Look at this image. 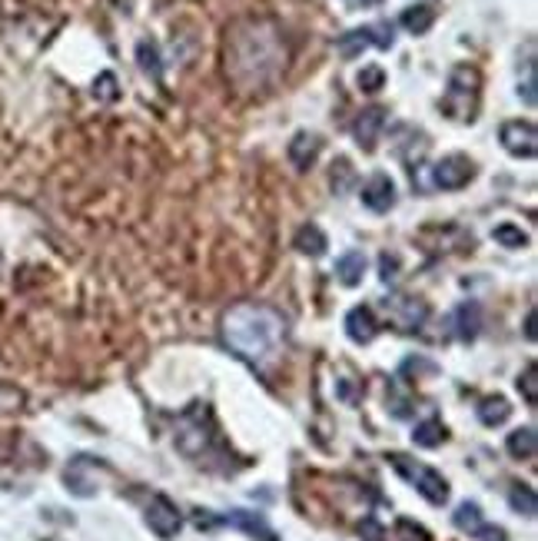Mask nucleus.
I'll use <instances>...</instances> for the list:
<instances>
[{"mask_svg": "<svg viewBox=\"0 0 538 541\" xmlns=\"http://www.w3.org/2000/svg\"><path fill=\"white\" fill-rule=\"evenodd\" d=\"M286 70V43L266 20H239L226 30V77L243 93H263Z\"/></svg>", "mask_w": 538, "mask_h": 541, "instance_id": "f257e3e1", "label": "nucleus"}, {"mask_svg": "<svg viewBox=\"0 0 538 541\" xmlns=\"http://www.w3.org/2000/svg\"><path fill=\"white\" fill-rule=\"evenodd\" d=\"M220 332L233 356L253 369H266L286 345V316L266 303H237L223 313Z\"/></svg>", "mask_w": 538, "mask_h": 541, "instance_id": "f03ea898", "label": "nucleus"}, {"mask_svg": "<svg viewBox=\"0 0 538 541\" xmlns=\"http://www.w3.org/2000/svg\"><path fill=\"white\" fill-rule=\"evenodd\" d=\"M173 442L176 449L183 452L190 462L207 465V468H230V459H226V445L216 425H213V412L207 402H193L190 409L176 419V432H173Z\"/></svg>", "mask_w": 538, "mask_h": 541, "instance_id": "7ed1b4c3", "label": "nucleus"}, {"mask_svg": "<svg viewBox=\"0 0 538 541\" xmlns=\"http://www.w3.org/2000/svg\"><path fill=\"white\" fill-rule=\"evenodd\" d=\"M479 97H482V73H479V66L459 64L452 66V73H448L439 110L448 120H456V123H472L479 117Z\"/></svg>", "mask_w": 538, "mask_h": 541, "instance_id": "20e7f679", "label": "nucleus"}, {"mask_svg": "<svg viewBox=\"0 0 538 541\" xmlns=\"http://www.w3.org/2000/svg\"><path fill=\"white\" fill-rule=\"evenodd\" d=\"M393 465H395V472L406 478L409 485L419 491L429 505H446L448 502V482L439 475L435 468L416 462V459H406V455H393Z\"/></svg>", "mask_w": 538, "mask_h": 541, "instance_id": "39448f33", "label": "nucleus"}, {"mask_svg": "<svg viewBox=\"0 0 538 541\" xmlns=\"http://www.w3.org/2000/svg\"><path fill=\"white\" fill-rule=\"evenodd\" d=\"M395 43V30L393 24H369V27H355V30H346L339 40H336V50L342 57H359L369 47H379V50H389Z\"/></svg>", "mask_w": 538, "mask_h": 541, "instance_id": "423d86ee", "label": "nucleus"}, {"mask_svg": "<svg viewBox=\"0 0 538 541\" xmlns=\"http://www.w3.org/2000/svg\"><path fill=\"white\" fill-rule=\"evenodd\" d=\"M499 140L505 146V153H512L519 159H532L538 153V130L532 120H505Z\"/></svg>", "mask_w": 538, "mask_h": 541, "instance_id": "0eeeda50", "label": "nucleus"}, {"mask_svg": "<svg viewBox=\"0 0 538 541\" xmlns=\"http://www.w3.org/2000/svg\"><path fill=\"white\" fill-rule=\"evenodd\" d=\"M146 525H150V531L157 535V538L170 541L180 535V529H183V515H180V508L167 498V495H153L150 502H146Z\"/></svg>", "mask_w": 538, "mask_h": 541, "instance_id": "6e6552de", "label": "nucleus"}, {"mask_svg": "<svg viewBox=\"0 0 538 541\" xmlns=\"http://www.w3.org/2000/svg\"><path fill=\"white\" fill-rule=\"evenodd\" d=\"M475 180V163L462 153H448L433 166V183L439 189H462Z\"/></svg>", "mask_w": 538, "mask_h": 541, "instance_id": "1a4fd4ad", "label": "nucleus"}, {"mask_svg": "<svg viewBox=\"0 0 538 541\" xmlns=\"http://www.w3.org/2000/svg\"><path fill=\"white\" fill-rule=\"evenodd\" d=\"M97 468H104L100 459H93V455H77V459H70L64 472V482H66V491H74L80 498H90L97 495Z\"/></svg>", "mask_w": 538, "mask_h": 541, "instance_id": "9d476101", "label": "nucleus"}, {"mask_svg": "<svg viewBox=\"0 0 538 541\" xmlns=\"http://www.w3.org/2000/svg\"><path fill=\"white\" fill-rule=\"evenodd\" d=\"M386 309L395 319V326L406 332L419 329L422 322L429 319V305L422 303L419 296H393V299H386Z\"/></svg>", "mask_w": 538, "mask_h": 541, "instance_id": "9b49d317", "label": "nucleus"}, {"mask_svg": "<svg viewBox=\"0 0 538 541\" xmlns=\"http://www.w3.org/2000/svg\"><path fill=\"white\" fill-rule=\"evenodd\" d=\"M216 525H233V529L246 531L253 541H279V535L269 529V522H266L260 512H246V508H237V512H230V515H220L216 518Z\"/></svg>", "mask_w": 538, "mask_h": 541, "instance_id": "f8f14e48", "label": "nucleus"}, {"mask_svg": "<svg viewBox=\"0 0 538 541\" xmlns=\"http://www.w3.org/2000/svg\"><path fill=\"white\" fill-rule=\"evenodd\" d=\"M319 153H323V136H319V133H309V130H300L286 146L289 163H292L300 173L309 170L316 159H319Z\"/></svg>", "mask_w": 538, "mask_h": 541, "instance_id": "ddd939ff", "label": "nucleus"}, {"mask_svg": "<svg viewBox=\"0 0 538 541\" xmlns=\"http://www.w3.org/2000/svg\"><path fill=\"white\" fill-rule=\"evenodd\" d=\"M382 127H386V110H382V106H369V110H363V113L353 120L355 143L363 146L366 153H372V150H376V140H379V133H382Z\"/></svg>", "mask_w": 538, "mask_h": 541, "instance_id": "4468645a", "label": "nucleus"}, {"mask_svg": "<svg viewBox=\"0 0 538 541\" xmlns=\"http://www.w3.org/2000/svg\"><path fill=\"white\" fill-rule=\"evenodd\" d=\"M346 336L353 339L355 345H369L376 336H379V322H376V313L369 305H353L346 313Z\"/></svg>", "mask_w": 538, "mask_h": 541, "instance_id": "2eb2a0df", "label": "nucleus"}, {"mask_svg": "<svg viewBox=\"0 0 538 541\" xmlns=\"http://www.w3.org/2000/svg\"><path fill=\"white\" fill-rule=\"evenodd\" d=\"M363 206L372 213H389L395 206V183L386 173H376L366 186H363Z\"/></svg>", "mask_w": 538, "mask_h": 541, "instance_id": "dca6fc26", "label": "nucleus"}, {"mask_svg": "<svg viewBox=\"0 0 538 541\" xmlns=\"http://www.w3.org/2000/svg\"><path fill=\"white\" fill-rule=\"evenodd\" d=\"M452 332L459 336L462 343H472L475 336H479V329H482V305L479 303H462V305H456V313H452Z\"/></svg>", "mask_w": 538, "mask_h": 541, "instance_id": "f3484780", "label": "nucleus"}, {"mask_svg": "<svg viewBox=\"0 0 538 541\" xmlns=\"http://www.w3.org/2000/svg\"><path fill=\"white\" fill-rule=\"evenodd\" d=\"M366 256L359 250H349L342 252L339 259H336V279H339L342 286H349V290H355L359 282H363V276H366Z\"/></svg>", "mask_w": 538, "mask_h": 541, "instance_id": "a211bd4d", "label": "nucleus"}, {"mask_svg": "<svg viewBox=\"0 0 538 541\" xmlns=\"http://www.w3.org/2000/svg\"><path fill=\"white\" fill-rule=\"evenodd\" d=\"M479 422L488 425V429H495V425H505L512 419V406H509V398L502 396H488L479 402Z\"/></svg>", "mask_w": 538, "mask_h": 541, "instance_id": "6ab92c4d", "label": "nucleus"}, {"mask_svg": "<svg viewBox=\"0 0 538 541\" xmlns=\"http://www.w3.org/2000/svg\"><path fill=\"white\" fill-rule=\"evenodd\" d=\"M292 246H296L302 256H313V259H316V256H323V252H326L329 239L316 223H306V226H300V233H296V239H292Z\"/></svg>", "mask_w": 538, "mask_h": 541, "instance_id": "aec40b11", "label": "nucleus"}, {"mask_svg": "<svg viewBox=\"0 0 538 541\" xmlns=\"http://www.w3.org/2000/svg\"><path fill=\"white\" fill-rule=\"evenodd\" d=\"M399 24L406 27L409 34H429V27L435 24V7L433 4H416V7H406L402 17H399Z\"/></svg>", "mask_w": 538, "mask_h": 541, "instance_id": "412c9836", "label": "nucleus"}, {"mask_svg": "<svg viewBox=\"0 0 538 541\" xmlns=\"http://www.w3.org/2000/svg\"><path fill=\"white\" fill-rule=\"evenodd\" d=\"M505 449H509V455H512V459H535L538 432L532 429V425L519 429V432H509V438H505Z\"/></svg>", "mask_w": 538, "mask_h": 541, "instance_id": "4be33fe9", "label": "nucleus"}, {"mask_svg": "<svg viewBox=\"0 0 538 541\" xmlns=\"http://www.w3.org/2000/svg\"><path fill=\"white\" fill-rule=\"evenodd\" d=\"M412 442L419 449H435V445L446 442V425L439 422V419H425V422H419L412 429Z\"/></svg>", "mask_w": 538, "mask_h": 541, "instance_id": "5701e85b", "label": "nucleus"}, {"mask_svg": "<svg viewBox=\"0 0 538 541\" xmlns=\"http://www.w3.org/2000/svg\"><path fill=\"white\" fill-rule=\"evenodd\" d=\"M136 64H140V70H144L146 77L160 80V73H163V66H160V50L153 40H140L136 43Z\"/></svg>", "mask_w": 538, "mask_h": 541, "instance_id": "b1692460", "label": "nucleus"}, {"mask_svg": "<svg viewBox=\"0 0 538 541\" xmlns=\"http://www.w3.org/2000/svg\"><path fill=\"white\" fill-rule=\"evenodd\" d=\"M452 522H456V529L465 531V535H472L482 522H486V515H482V508L475 502H462L459 508H456V515H452Z\"/></svg>", "mask_w": 538, "mask_h": 541, "instance_id": "393cba45", "label": "nucleus"}, {"mask_svg": "<svg viewBox=\"0 0 538 541\" xmlns=\"http://www.w3.org/2000/svg\"><path fill=\"white\" fill-rule=\"evenodd\" d=\"M509 505H512V512L526 518H535L538 505H535V491L528 489V485H512L509 489Z\"/></svg>", "mask_w": 538, "mask_h": 541, "instance_id": "a878e982", "label": "nucleus"}, {"mask_svg": "<svg viewBox=\"0 0 538 541\" xmlns=\"http://www.w3.org/2000/svg\"><path fill=\"white\" fill-rule=\"evenodd\" d=\"M492 239H495V243H502L505 250H526L528 243H532V239H528V233H522V229H519V226H512V223L495 226V229H492Z\"/></svg>", "mask_w": 538, "mask_h": 541, "instance_id": "bb28decb", "label": "nucleus"}, {"mask_svg": "<svg viewBox=\"0 0 538 541\" xmlns=\"http://www.w3.org/2000/svg\"><path fill=\"white\" fill-rule=\"evenodd\" d=\"M93 97L100 100V104H113L120 97V87H117V77L106 70V73H100V77L93 80Z\"/></svg>", "mask_w": 538, "mask_h": 541, "instance_id": "cd10ccee", "label": "nucleus"}, {"mask_svg": "<svg viewBox=\"0 0 538 541\" xmlns=\"http://www.w3.org/2000/svg\"><path fill=\"white\" fill-rule=\"evenodd\" d=\"M519 389L526 392L528 406H538V369H535V362H528L526 372L519 375Z\"/></svg>", "mask_w": 538, "mask_h": 541, "instance_id": "c85d7f7f", "label": "nucleus"}, {"mask_svg": "<svg viewBox=\"0 0 538 541\" xmlns=\"http://www.w3.org/2000/svg\"><path fill=\"white\" fill-rule=\"evenodd\" d=\"M386 87V70L382 66H363V73H359V90L366 93H376Z\"/></svg>", "mask_w": 538, "mask_h": 541, "instance_id": "c756f323", "label": "nucleus"}, {"mask_svg": "<svg viewBox=\"0 0 538 541\" xmlns=\"http://www.w3.org/2000/svg\"><path fill=\"white\" fill-rule=\"evenodd\" d=\"M395 535H399L395 541H433L429 531L422 529V525H416V522H409V518H399L395 522Z\"/></svg>", "mask_w": 538, "mask_h": 541, "instance_id": "7c9ffc66", "label": "nucleus"}, {"mask_svg": "<svg viewBox=\"0 0 538 541\" xmlns=\"http://www.w3.org/2000/svg\"><path fill=\"white\" fill-rule=\"evenodd\" d=\"M379 279L382 282H386V286H389V282H395V269H399V256H395V252H382L379 256Z\"/></svg>", "mask_w": 538, "mask_h": 541, "instance_id": "2f4dec72", "label": "nucleus"}, {"mask_svg": "<svg viewBox=\"0 0 538 541\" xmlns=\"http://www.w3.org/2000/svg\"><path fill=\"white\" fill-rule=\"evenodd\" d=\"M469 538H479V541H509V535H505V529H499V525H488V522H482V525H479V529H475Z\"/></svg>", "mask_w": 538, "mask_h": 541, "instance_id": "473e14b6", "label": "nucleus"}, {"mask_svg": "<svg viewBox=\"0 0 538 541\" xmlns=\"http://www.w3.org/2000/svg\"><path fill=\"white\" fill-rule=\"evenodd\" d=\"M359 535H363V538H366V541H382V538H386V529H382L379 522H372V518H366V522L359 525Z\"/></svg>", "mask_w": 538, "mask_h": 541, "instance_id": "72a5a7b5", "label": "nucleus"}, {"mask_svg": "<svg viewBox=\"0 0 538 541\" xmlns=\"http://www.w3.org/2000/svg\"><path fill=\"white\" fill-rule=\"evenodd\" d=\"M519 97H522V100H526L528 106H535V66L528 70L526 83H519Z\"/></svg>", "mask_w": 538, "mask_h": 541, "instance_id": "f704fd0d", "label": "nucleus"}, {"mask_svg": "<svg viewBox=\"0 0 538 541\" xmlns=\"http://www.w3.org/2000/svg\"><path fill=\"white\" fill-rule=\"evenodd\" d=\"M332 173H339V180H332V186H336V193H342V189H346V183L353 180V166H349V159H339Z\"/></svg>", "mask_w": 538, "mask_h": 541, "instance_id": "c9c22d12", "label": "nucleus"}, {"mask_svg": "<svg viewBox=\"0 0 538 541\" xmlns=\"http://www.w3.org/2000/svg\"><path fill=\"white\" fill-rule=\"evenodd\" d=\"M353 11H369V7H382V0H346Z\"/></svg>", "mask_w": 538, "mask_h": 541, "instance_id": "e433bc0d", "label": "nucleus"}, {"mask_svg": "<svg viewBox=\"0 0 538 541\" xmlns=\"http://www.w3.org/2000/svg\"><path fill=\"white\" fill-rule=\"evenodd\" d=\"M526 336L528 339H535V313H528V319H526Z\"/></svg>", "mask_w": 538, "mask_h": 541, "instance_id": "4c0bfd02", "label": "nucleus"}]
</instances>
